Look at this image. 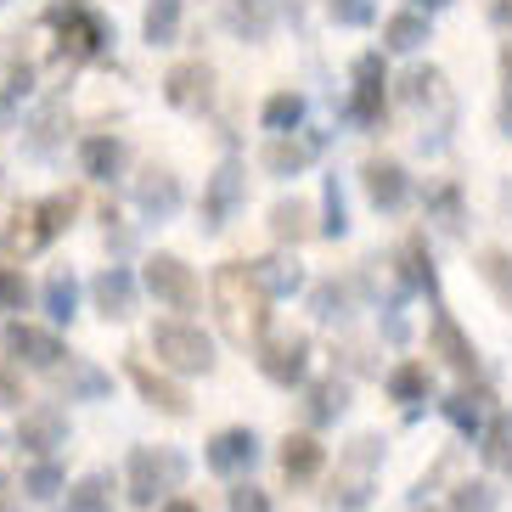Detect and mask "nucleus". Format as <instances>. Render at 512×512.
Listing matches in <instances>:
<instances>
[{"mask_svg": "<svg viewBox=\"0 0 512 512\" xmlns=\"http://www.w3.org/2000/svg\"><path fill=\"white\" fill-rule=\"evenodd\" d=\"M29 304V282H23V271L17 265H0V316H17Z\"/></svg>", "mask_w": 512, "mask_h": 512, "instance_id": "a18cd8bd", "label": "nucleus"}, {"mask_svg": "<svg viewBox=\"0 0 512 512\" xmlns=\"http://www.w3.org/2000/svg\"><path fill=\"white\" fill-rule=\"evenodd\" d=\"M12 406H23V383H17V372L0 366V411H12Z\"/></svg>", "mask_w": 512, "mask_h": 512, "instance_id": "09e8293b", "label": "nucleus"}, {"mask_svg": "<svg viewBox=\"0 0 512 512\" xmlns=\"http://www.w3.org/2000/svg\"><path fill=\"white\" fill-rule=\"evenodd\" d=\"M209 299H214V316H220V332H226L231 344H259L265 327H271V310H265V293L248 282V265L242 259H226V265H214L209 276Z\"/></svg>", "mask_w": 512, "mask_h": 512, "instance_id": "f257e3e1", "label": "nucleus"}, {"mask_svg": "<svg viewBox=\"0 0 512 512\" xmlns=\"http://www.w3.org/2000/svg\"><path fill=\"white\" fill-rule=\"evenodd\" d=\"M349 304H355V287H349V282H316V287H310V316H316L321 327L349 321Z\"/></svg>", "mask_w": 512, "mask_h": 512, "instance_id": "2f4dec72", "label": "nucleus"}, {"mask_svg": "<svg viewBox=\"0 0 512 512\" xmlns=\"http://www.w3.org/2000/svg\"><path fill=\"white\" fill-rule=\"evenodd\" d=\"M501 79H507V96H512V40H501Z\"/></svg>", "mask_w": 512, "mask_h": 512, "instance_id": "603ef678", "label": "nucleus"}, {"mask_svg": "<svg viewBox=\"0 0 512 512\" xmlns=\"http://www.w3.org/2000/svg\"><path fill=\"white\" fill-rule=\"evenodd\" d=\"M490 23L507 29V40H512V0H490Z\"/></svg>", "mask_w": 512, "mask_h": 512, "instance_id": "8fccbe9b", "label": "nucleus"}, {"mask_svg": "<svg viewBox=\"0 0 512 512\" xmlns=\"http://www.w3.org/2000/svg\"><path fill=\"white\" fill-rule=\"evenodd\" d=\"M361 181H366V197H372V209L394 214V209H406V197H411V175L394 158H366L361 169Z\"/></svg>", "mask_w": 512, "mask_h": 512, "instance_id": "f3484780", "label": "nucleus"}, {"mask_svg": "<svg viewBox=\"0 0 512 512\" xmlns=\"http://www.w3.org/2000/svg\"><path fill=\"white\" fill-rule=\"evenodd\" d=\"M304 220H310V209H304L299 197H282V203L271 209V231H276V242H293V248H299V242L310 237V226H304Z\"/></svg>", "mask_w": 512, "mask_h": 512, "instance_id": "a19ab883", "label": "nucleus"}, {"mask_svg": "<svg viewBox=\"0 0 512 512\" xmlns=\"http://www.w3.org/2000/svg\"><path fill=\"white\" fill-rule=\"evenodd\" d=\"M0 496H6V479H0Z\"/></svg>", "mask_w": 512, "mask_h": 512, "instance_id": "6e6d98bb", "label": "nucleus"}, {"mask_svg": "<svg viewBox=\"0 0 512 512\" xmlns=\"http://www.w3.org/2000/svg\"><path fill=\"white\" fill-rule=\"evenodd\" d=\"M479 276L496 287V299L512 310V254H507V248H484V254H479Z\"/></svg>", "mask_w": 512, "mask_h": 512, "instance_id": "37998d69", "label": "nucleus"}, {"mask_svg": "<svg viewBox=\"0 0 512 512\" xmlns=\"http://www.w3.org/2000/svg\"><path fill=\"white\" fill-rule=\"evenodd\" d=\"M62 490H68V479H62L57 456H51V462H29V473H23V496L29 501H57Z\"/></svg>", "mask_w": 512, "mask_h": 512, "instance_id": "ea45409f", "label": "nucleus"}, {"mask_svg": "<svg viewBox=\"0 0 512 512\" xmlns=\"http://www.w3.org/2000/svg\"><path fill=\"white\" fill-rule=\"evenodd\" d=\"M186 473H192V462H186L181 451H152V445H136L130 462H124V496L136 501V507H152L158 496L181 490Z\"/></svg>", "mask_w": 512, "mask_h": 512, "instance_id": "f03ea898", "label": "nucleus"}, {"mask_svg": "<svg viewBox=\"0 0 512 512\" xmlns=\"http://www.w3.org/2000/svg\"><path fill=\"white\" fill-rule=\"evenodd\" d=\"M451 0H411V12H422V17H434V12H445Z\"/></svg>", "mask_w": 512, "mask_h": 512, "instance_id": "864d4df0", "label": "nucleus"}, {"mask_svg": "<svg viewBox=\"0 0 512 512\" xmlns=\"http://www.w3.org/2000/svg\"><path fill=\"white\" fill-rule=\"evenodd\" d=\"M46 316L57 321V327H68V321L79 316V282H74L68 271H57V276L46 282Z\"/></svg>", "mask_w": 512, "mask_h": 512, "instance_id": "e433bc0d", "label": "nucleus"}, {"mask_svg": "<svg viewBox=\"0 0 512 512\" xmlns=\"http://www.w3.org/2000/svg\"><path fill=\"white\" fill-rule=\"evenodd\" d=\"M428 220H434V231H445V237H462L467 231L462 192H456V186H434V192H428Z\"/></svg>", "mask_w": 512, "mask_h": 512, "instance_id": "72a5a7b5", "label": "nucleus"}, {"mask_svg": "<svg viewBox=\"0 0 512 512\" xmlns=\"http://www.w3.org/2000/svg\"><path fill=\"white\" fill-rule=\"evenodd\" d=\"M62 512H113V479H107V473H85V479L68 490V507Z\"/></svg>", "mask_w": 512, "mask_h": 512, "instance_id": "c9c22d12", "label": "nucleus"}, {"mask_svg": "<svg viewBox=\"0 0 512 512\" xmlns=\"http://www.w3.org/2000/svg\"><path fill=\"white\" fill-rule=\"evenodd\" d=\"M496 124H501V136L512 141V96H501V113H496Z\"/></svg>", "mask_w": 512, "mask_h": 512, "instance_id": "3c124183", "label": "nucleus"}, {"mask_svg": "<svg viewBox=\"0 0 512 512\" xmlns=\"http://www.w3.org/2000/svg\"><path fill=\"white\" fill-rule=\"evenodd\" d=\"M428 40H434V29H428L422 12H394L389 23H383V51H394V57H417Z\"/></svg>", "mask_w": 512, "mask_h": 512, "instance_id": "b1692460", "label": "nucleus"}, {"mask_svg": "<svg viewBox=\"0 0 512 512\" xmlns=\"http://www.w3.org/2000/svg\"><path fill=\"white\" fill-rule=\"evenodd\" d=\"M0 344H6V355H12L17 366H34V372H57L62 366V338L46 327H29V321H6V332H0Z\"/></svg>", "mask_w": 512, "mask_h": 512, "instance_id": "9d476101", "label": "nucleus"}, {"mask_svg": "<svg viewBox=\"0 0 512 512\" xmlns=\"http://www.w3.org/2000/svg\"><path fill=\"white\" fill-rule=\"evenodd\" d=\"M445 417L456 422L462 439H479L484 422H490V389H456L451 400H445Z\"/></svg>", "mask_w": 512, "mask_h": 512, "instance_id": "a878e982", "label": "nucleus"}, {"mask_svg": "<svg viewBox=\"0 0 512 512\" xmlns=\"http://www.w3.org/2000/svg\"><path fill=\"white\" fill-rule=\"evenodd\" d=\"M242 197H248V164L242 158H220V169L209 175L203 186V231H226V220L242 209Z\"/></svg>", "mask_w": 512, "mask_h": 512, "instance_id": "0eeeda50", "label": "nucleus"}, {"mask_svg": "<svg viewBox=\"0 0 512 512\" xmlns=\"http://www.w3.org/2000/svg\"><path fill=\"white\" fill-rule=\"evenodd\" d=\"M451 512H496V484H456V496H451Z\"/></svg>", "mask_w": 512, "mask_h": 512, "instance_id": "c03bdc74", "label": "nucleus"}, {"mask_svg": "<svg viewBox=\"0 0 512 512\" xmlns=\"http://www.w3.org/2000/svg\"><path fill=\"white\" fill-rule=\"evenodd\" d=\"M62 141H68V96H46V102L34 107V119L23 124V147L34 158H51Z\"/></svg>", "mask_w": 512, "mask_h": 512, "instance_id": "2eb2a0df", "label": "nucleus"}, {"mask_svg": "<svg viewBox=\"0 0 512 512\" xmlns=\"http://www.w3.org/2000/svg\"><path fill=\"white\" fill-rule=\"evenodd\" d=\"M327 12L338 29H366L377 17V0H327Z\"/></svg>", "mask_w": 512, "mask_h": 512, "instance_id": "49530a36", "label": "nucleus"}, {"mask_svg": "<svg viewBox=\"0 0 512 512\" xmlns=\"http://www.w3.org/2000/svg\"><path fill=\"white\" fill-rule=\"evenodd\" d=\"M304 113H310V102H304L299 91H276L271 102L259 107V124H265V130H271V141H276V136L304 130Z\"/></svg>", "mask_w": 512, "mask_h": 512, "instance_id": "c756f323", "label": "nucleus"}, {"mask_svg": "<svg viewBox=\"0 0 512 512\" xmlns=\"http://www.w3.org/2000/svg\"><path fill=\"white\" fill-rule=\"evenodd\" d=\"M259 372L276 389H299L304 372H310V338L304 332H265L259 338Z\"/></svg>", "mask_w": 512, "mask_h": 512, "instance_id": "423d86ee", "label": "nucleus"}, {"mask_svg": "<svg viewBox=\"0 0 512 512\" xmlns=\"http://www.w3.org/2000/svg\"><path fill=\"white\" fill-rule=\"evenodd\" d=\"M344 411H349V383L344 377H321V383H310V400H304L310 428H327V422H338Z\"/></svg>", "mask_w": 512, "mask_h": 512, "instance_id": "bb28decb", "label": "nucleus"}, {"mask_svg": "<svg viewBox=\"0 0 512 512\" xmlns=\"http://www.w3.org/2000/svg\"><path fill=\"white\" fill-rule=\"evenodd\" d=\"M46 23L62 34V51H68V57H79V62L102 57V51L119 40V34H113V23H107L96 6H85V0H57V6L46 12Z\"/></svg>", "mask_w": 512, "mask_h": 512, "instance_id": "20e7f679", "label": "nucleus"}, {"mask_svg": "<svg viewBox=\"0 0 512 512\" xmlns=\"http://www.w3.org/2000/svg\"><path fill=\"white\" fill-rule=\"evenodd\" d=\"M321 462H327V456H321V445H316L310 434H287V445H282V473H287L293 484L316 479Z\"/></svg>", "mask_w": 512, "mask_h": 512, "instance_id": "473e14b6", "label": "nucleus"}, {"mask_svg": "<svg viewBox=\"0 0 512 512\" xmlns=\"http://www.w3.org/2000/svg\"><path fill=\"white\" fill-rule=\"evenodd\" d=\"M231 512H271V501H265L259 484H237V490H231Z\"/></svg>", "mask_w": 512, "mask_h": 512, "instance_id": "de8ad7c7", "label": "nucleus"}, {"mask_svg": "<svg viewBox=\"0 0 512 512\" xmlns=\"http://www.w3.org/2000/svg\"><path fill=\"white\" fill-rule=\"evenodd\" d=\"M51 231H46V220H40V209H17L12 214V226H6V237H0V254H6V265H17V259H34L40 248H51Z\"/></svg>", "mask_w": 512, "mask_h": 512, "instance_id": "4be33fe9", "label": "nucleus"}, {"mask_svg": "<svg viewBox=\"0 0 512 512\" xmlns=\"http://www.w3.org/2000/svg\"><path fill=\"white\" fill-rule=\"evenodd\" d=\"M479 456L490 473H512V411H490L479 434Z\"/></svg>", "mask_w": 512, "mask_h": 512, "instance_id": "c85d7f7f", "label": "nucleus"}, {"mask_svg": "<svg viewBox=\"0 0 512 512\" xmlns=\"http://www.w3.org/2000/svg\"><path fill=\"white\" fill-rule=\"evenodd\" d=\"M79 169H85L91 181H113L124 169V141L119 136H85L79 141Z\"/></svg>", "mask_w": 512, "mask_h": 512, "instance_id": "cd10ccee", "label": "nucleus"}, {"mask_svg": "<svg viewBox=\"0 0 512 512\" xmlns=\"http://www.w3.org/2000/svg\"><path fill=\"white\" fill-rule=\"evenodd\" d=\"M0 6H6V0H0Z\"/></svg>", "mask_w": 512, "mask_h": 512, "instance_id": "4d7b16f0", "label": "nucleus"}, {"mask_svg": "<svg viewBox=\"0 0 512 512\" xmlns=\"http://www.w3.org/2000/svg\"><path fill=\"white\" fill-rule=\"evenodd\" d=\"M152 355L175 377H203L214 372V338L192 321H152Z\"/></svg>", "mask_w": 512, "mask_h": 512, "instance_id": "7ed1b4c3", "label": "nucleus"}, {"mask_svg": "<svg viewBox=\"0 0 512 512\" xmlns=\"http://www.w3.org/2000/svg\"><path fill=\"white\" fill-rule=\"evenodd\" d=\"M209 96H214V68L203 57H197V62H175V68L164 74V102L181 107V113H203Z\"/></svg>", "mask_w": 512, "mask_h": 512, "instance_id": "ddd939ff", "label": "nucleus"}, {"mask_svg": "<svg viewBox=\"0 0 512 512\" xmlns=\"http://www.w3.org/2000/svg\"><path fill=\"white\" fill-rule=\"evenodd\" d=\"M91 299H96V310H102L107 321H130L136 316V271H130V265H107V271H96Z\"/></svg>", "mask_w": 512, "mask_h": 512, "instance_id": "dca6fc26", "label": "nucleus"}, {"mask_svg": "<svg viewBox=\"0 0 512 512\" xmlns=\"http://www.w3.org/2000/svg\"><path fill=\"white\" fill-rule=\"evenodd\" d=\"M389 400H406L411 411H417V400H428V366L417 361H400L389 372Z\"/></svg>", "mask_w": 512, "mask_h": 512, "instance_id": "58836bf2", "label": "nucleus"}, {"mask_svg": "<svg viewBox=\"0 0 512 512\" xmlns=\"http://www.w3.org/2000/svg\"><path fill=\"white\" fill-rule=\"evenodd\" d=\"M124 377H130V383L141 389V400H147L152 411H169V417H186V411H192V400H186V389H181V383H169V377H158L147 361H141V355H130V361H124Z\"/></svg>", "mask_w": 512, "mask_h": 512, "instance_id": "a211bd4d", "label": "nucleus"}, {"mask_svg": "<svg viewBox=\"0 0 512 512\" xmlns=\"http://www.w3.org/2000/svg\"><path fill=\"white\" fill-rule=\"evenodd\" d=\"M383 462V439H355L349 445V456H344V467H349V484H344V496H332V507L338 512H361L366 501H372V467Z\"/></svg>", "mask_w": 512, "mask_h": 512, "instance_id": "f8f14e48", "label": "nucleus"}, {"mask_svg": "<svg viewBox=\"0 0 512 512\" xmlns=\"http://www.w3.org/2000/svg\"><path fill=\"white\" fill-rule=\"evenodd\" d=\"M29 96H34V68H17V74L0 85V130H12Z\"/></svg>", "mask_w": 512, "mask_h": 512, "instance_id": "79ce46f5", "label": "nucleus"}, {"mask_svg": "<svg viewBox=\"0 0 512 512\" xmlns=\"http://www.w3.org/2000/svg\"><path fill=\"white\" fill-rule=\"evenodd\" d=\"M327 141H332L327 130H293V136H276L271 147H265V169H271L276 181H293V175H304V169L327 152Z\"/></svg>", "mask_w": 512, "mask_h": 512, "instance_id": "9b49d317", "label": "nucleus"}, {"mask_svg": "<svg viewBox=\"0 0 512 512\" xmlns=\"http://www.w3.org/2000/svg\"><path fill=\"white\" fill-rule=\"evenodd\" d=\"M62 445H68V411L62 406H29L17 417V451H29L34 462H51Z\"/></svg>", "mask_w": 512, "mask_h": 512, "instance_id": "1a4fd4ad", "label": "nucleus"}, {"mask_svg": "<svg viewBox=\"0 0 512 512\" xmlns=\"http://www.w3.org/2000/svg\"><path fill=\"white\" fill-rule=\"evenodd\" d=\"M248 282L265 293V299H293V293H304V265H299V254H259V259H248Z\"/></svg>", "mask_w": 512, "mask_h": 512, "instance_id": "4468645a", "label": "nucleus"}, {"mask_svg": "<svg viewBox=\"0 0 512 512\" xmlns=\"http://www.w3.org/2000/svg\"><path fill=\"white\" fill-rule=\"evenodd\" d=\"M62 394H68V400H107V394H113V372H102L96 361L74 355V361L62 366Z\"/></svg>", "mask_w": 512, "mask_h": 512, "instance_id": "393cba45", "label": "nucleus"}, {"mask_svg": "<svg viewBox=\"0 0 512 512\" xmlns=\"http://www.w3.org/2000/svg\"><path fill=\"white\" fill-rule=\"evenodd\" d=\"M181 203H186V192H181V181L169 175V169H141L136 175V209L147 214V220H169V214H181Z\"/></svg>", "mask_w": 512, "mask_h": 512, "instance_id": "6ab92c4d", "label": "nucleus"}, {"mask_svg": "<svg viewBox=\"0 0 512 512\" xmlns=\"http://www.w3.org/2000/svg\"><path fill=\"white\" fill-rule=\"evenodd\" d=\"M259 462V434L254 428H220V434L209 439V467L214 473H248V467Z\"/></svg>", "mask_w": 512, "mask_h": 512, "instance_id": "aec40b11", "label": "nucleus"}, {"mask_svg": "<svg viewBox=\"0 0 512 512\" xmlns=\"http://www.w3.org/2000/svg\"><path fill=\"white\" fill-rule=\"evenodd\" d=\"M400 293H428V304H439V271H434V254H428V237H411L400 248Z\"/></svg>", "mask_w": 512, "mask_h": 512, "instance_id": "5701e85b", "label": "nucleus"}, {"mask_svg": "<svg viewBox=\"0 0 512 512\" xmlns=\"http://www.w3.org/2000/svg\"><path fill=\"white\" fill-rule=\"evenodd\" d=\"M400 102H406V107L445 102V74H439V68H411V74L400 79Z\"/></svg>", "mask_w": 512, "mask_h": 512, "instance_id": "4c0bfd02", "label": "nucleus"}, {"mask_svg": "<svg viewBox=\"0 0 512 512\" xmlns=\"http://www.w3.org/2000/svg\"><path fill=\"white\" fill-rule=\"evenodd\" d=\"M428 344H434L439 355H445V366H456V372H473V366H479V349H473V338L456 327V316L445 310V304H434V321H428Z\"/></svg>", "mask_w": 512, "mask_h": 512, "instance_id": "412c9836", "label": "nucleus"}, {"mask_svg": "<svg viewBox=\"0 0 512 512\" xmlns=\"http://www.w3.org/2000/svg\"><path fill=\"white\" fill-rule=\"evenodd\" d=\"M321 237L327 242H338V237H349V203H344V186H338V175H327L321 181Z\"/></svg>", "mask_w": 512, "mask_h": 512, "instance_id": "f704fd0d", "label": "nucleus"}, {"mask_svg": "<svg viewBox=\"0 0 512 512\" xmlns=\"http://www.w3.org/2000/svg\"><path fill=\"white\" fill-rule=\"evenodd\" d=\"M141 40H147V46H175V40H181V0H147Z\"/></svg>", "mask_w": 512, "mask_h": 512, "instance_id": "7c9ffc66", "label": "nucleus"}, {"mask_svg": "<svg viewBox=\"0 0 512 512\" xmlns=\"http://www.w3.org/2000/svg\"><path fill=\"white\" fill-rule=\"evenodd\" d=\"M141 282H147V293L164 304V310H192L197 304V276L181 254H152Z\"/></svg>", "mask_w": 512, "mask_h": 512, "instance_id": "6e6552de", "label": "nucleus"}, {"mask_svg": "<svg viewBox=\"0 0 512 512\" xmlns=\"http://www.w3.org/2000/svg\"><path fill=\"white\" fill-rule=\"evenodd\" d=\"M389 74H383V51H366V57H355V91H349L344 102V124H355V130H377L383 124V113H389Z\"/></svg>", "mask_w": 512, "mask_h": 512, "instance_id": "39448f33", "label": "nucleus"}, {"mask_svg": "<svg viewBox=\"0 0 512 512\" xmlns=\"http://www.w3.org/2000/svg\"><path fill=\"white\" fill-rule=\"evenodd\" d=\"M164 512H197V507H192V501H181V496H169V501H164Z\"/></svg>", "mask_w": 512, "mask_h": 512, "instance_id": "5fc2aeb1", "label": "nucleus"}]
</instances>
